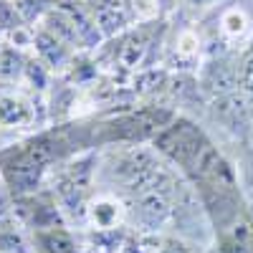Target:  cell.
<instances>
[{
	"label": "cell",
	"mask_w": 253,
	"mask_h": 253,
	"mask_svg": "<svg viewBox=\"0 0 253 253\" xmlns=\"http://www.w3.org/2000/svg\"><path fill=\"white\" fill-rule=\"evenodd\" d=\"M253 36V23L246 8L241 5H228L218 13V38L220 43L228 48H233L238 43H248V38Z\"/></svg>",
	"instance_id": "cell-8"
},
{
	"label": "cell",
	"mask_w": 253,
	"mask_h": 253,
	"mask_svg": "<svg viewBox=\"0 0 253 253\" xmlns=\"http://www.w3.org/2000/svg\"><path fill=\"white\" fill-rule=\"evenodd\" d=\"M0 46H3V38H0Z\"/></svg>",
	"instance_id": "cell-19"
},
{
	"label": "cell",
	"mask_w": 253,
	"mask_h": 253,
	"mask_svg": "<svg viewBox=\"0 0 253 253\" xmlns=\"http://www.w3.org/2000/svg\"><path fill=\"white\" fill-rule=\"evenodd\" d=\"M198 241H187L182 236H175V233H165L160 238V248L157 253H200L198 251Z\"/></svg>",
	"instance_id": "cell-15"
},
{
	"label": "cell",
	"mask_w": 253,
	"mask_h": 253,
	"mask_svg": "<svg viewBox=\"0 0 253 253\" xmlns=\"http://www.w3.org/2000/svg\"><path fill=\"white\" fill-rule=\"evenodd\" d=\"M160 238L162 236H152V233H139V230H126V238L119 248V253H157L160 248Z\"/></svg>",
	"instance_id": "cell-13"
},
{
	"label": "cell",
	"mask_w": 253,
	"mask_h": 253,
	"mask_svg": "<svg viewBox=\"0 0 253 253\" xmlns=\"http://www.w3.org/2000/svg\"><path fill=\"white\" fill-rule=\"evenodd\" d=\"M126 5L134 18V26L157 23V18L162 15V0H126Z\"/></svg>",
	"instance_id": "cell-14"
},
{
	"label": "cell",
	"mask_w": 253,
	"mask_h": 253,
	"mask_svg": "<svg viewBox=\"0 0 253 253\" xmlns=\"http://www.w3.org/2000/svg\"><path fill=\"white\" fill-rule=\"evenodd\" d=\"M238 91L248 101V107H253V36L238 53Z\"/></svg>",
	"instance_id": "cell-11"
},
{
	"label": "cell",
	"mask_w": 253,
	"mask_h": 253,
	"mask_svg": "<svg viewBox=\"0 0 253 253\" xmlns=\"http://www.w3.org/2000/svg\"><path fill=\"white\" fill-rule=\"evenodd\" d=\"M180 3L187 8H215V5H223L225 0H180Z\"/></svg>",
	"instance_id": "cell-16"
},
{
	"label": "cell",
	"mask_w": 253,
	"mask_h": 253,
	"mask_svg": "<svg viewBox=\"0 0 253 253\" xmlns=\"http://www.w3.org/2000/svg\"><path fill=\"white\" fill-rule=\"evenodd\" d=\"M84 253H99V251H84Z\"/></svg>",
	"instance_id": "cell-17"
},
{
	"label": "cell",
	"mask_w": 253,
	"mask_h": 253,
	"mask_svg": "<svg viewBox=\"0 0 253 253\" xmlns=\"http://www.w3.org/2000/svg\"><path fill=\"white\" fill-rule=\"evenodd\" d=\"M129 225V210L126 203L112 193V190L101 187L91 195L89 205H86V225L84 230H117V228H126Z\"/></svg>",
	"instance_id": "cell-3"
},
{
	"label": "cell",
	"mask_w": 253,
	"mask_h": 253,
	"mask_svg": "<svg viewBox=\"0 0 253 253\" xmlns=\"http://www.w3.org/2000/svg\"><path fill=\"white\" fill-rule=\"evenodd\" d=\"M84 3H86L89 13L94 15L99 31L107 41L134 28V18L129 13L126 0H84Z\"/></svg>",
	"instance_id": "cell-6"
},
{
	"label": "cell",
	"mask_w": 253,
	"mask_h": 253,
	"mask_svg": "<svg viewBox=\"0 0 253 253\" xmlns=\"http://www.w3.org/2000/svg\"><path fill=\"white\" fill-rule=\"evenodd\" d=\"M38 122L36 101L20 91L0 94V129H28Z\"/></svg>",
	"instance_id": "cell-7"
},
{
	"label": "cell",
	"mask_w": 253,
	"mask_h": 253,
	"mask_svg": "<svg viewBox=\"0 0 253 253\" xmlns=\"http://www.w3.org/2000/svg\"><path fill=\"white\" fill-rule=\"evenodd\" d=\"M251 220H253V210H251Z\"/></svg>",
	"instance_id": "cell-18"
},
{
	"label": "cell",
	"mask_w": 253,
	"mask_h": 253,
	"mask_svg": "<svg viewBox=\"0 0 253 253\" xmlns=\"http://www.w3.org/2000/svg\"><path fill=\"white\" fill-rule=\"evenodd\" d=\"M96 172H99V155L96 152H81L66 162H61L48 185L56 195L69 225H86V205L96 193Z\"/></svg>",
	"instance_id": "cell-1"
},
{
	"label": "cell",
	"mask_w": 253,
	"mask_h": 253,
	"mask_svg": "<svg viewBox=\"0 0 253 253\" xmlns=\"http://www.w3.org/2000/svg\"><path fill=\"white\" fill-rule=\"evenodd\" d=\"M167 56H165V66L172 69L177 74H198L203 66V51L205 43L200 38V31L195 28H180L177 36L167 43Z\"/></svg>",
	"instance_id": "cell-4"
},
{
	"label": "cell",
	"mask_w": 253,
	"mask_h": 253,
	"mask_svg": "<svg viewBox=\"0 0 253 253\" xmlns=\"http://www.w3.org/2000/svg\"><path fill=\"white\" fill-rule=\"evenodd\" d=\"M36 253H84L81 236H76L71 225H56L31 233Z\"/></svg>",
	"instance_id": "cell-9"
},
{
	"label": "cell",
	"mask_w": 253,
	"mask_h": 253,
	"mask_svg": "<svg viewBox=\"0 0 253 253\" xmlns=\"http://www.w3.org/2000/svg\"><path fill=\"white\" fill-rule=\"evenodd\" d=\"M28 63V53L18 51L8 43L0 46V84H18L23 81V71Z\"/></svg>",
	"instance_id": "cell-10"
},
{
	"label": "cell",
	"mask_w": 253,
	"mask_h": 253,
	"mask_svg": "<svg viewBox=\"0 0 253 253\" xmlns=\"http://www.w3.org/2000/svg\"><path fill=\"white\" fill-rule=\"evenodd\" d=\"M13 5L18 10V15L23 18V23L36 28L43 23V18L53 10L56 0H13Z\"/></svg>",
	"instance_id": "cell-12"
},
{
	"label": "cell",
	"mask_w": 253,
	"mask_h": 253,
	"mask_svg": "<svg viewBox=\"0 0 253 253\" xmlns=\"http://www.w3.org/2000/svg\"><path fill=\"white\" fill-rule=\"evenodd\" d=\"M13 213L18 215V220L23 223L31 233L46 230V228H56V225H69L56 195L51 193V187H43V190L31 193V195L13 198Z\"/></svg>",
	"instance_id": "cell-2"
},
{
	"label": "cell",
	"mask_w": 253,
	"mask_h": 253,
	"mask_svg": "<svg viewBox=\"0 0 253 253\" xmlns=\"http://www.w3.org/2000/svg\"><path fill=\"white\" fill-rule=\"evenodd\" d=\"M43 66L56 74V76H63L69 69H71V63L76 58L79 51H74L71 46H66L58 36H53L48 28L43 26H36V38H33V51H31Z\"/></svg>",
	"instance_id": "cell-5"
}]
</instances>
